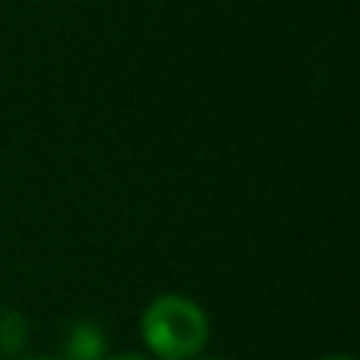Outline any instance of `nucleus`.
<instances>
[{
	"instance_id": "nucleus-1",
	"label": "nucleus",
	"mask_w": 360,
	"mask_h": 360,
	"mask_svg": "<svg viewBox=\"0 0 360 360\" xmlns=\"http://www.w3.org/2000/svg\"><path fill=\"white\" fill-rule=\"evenodd\" d=\"M143 338L158 360H193L209 342V319L196 300L162 294L143 313Z\"/></svg>"
},
{
	"instance_id": "nucleus-2",
	"label": "nucleus",
	"mask_w": 360,
	"mask_h": 360,
	"mask_svg": "<svg viewBox=\"0 0 360 360\" xmlns=\"http://www.w3.org/2000/svg\"><path fill=\"white\" fill-rule=\"evenodd\" d=\"M108 357V338L98 323L79 319L70 326V335L63 342V360H105Z\"/></svg>"
},
{
	"instance_id": "nucleus-3",
	"label": "nucleus",
	"mask_w": 360,
	"mask_h": 360,
	"mask_svg": "<svg viewBox=\"0 0 360 360\" xmlns=\"http://www.w3.org/2000/svg\"><path fill=\"white\" fill-rule=\"evenodd\" d=\"M25 342H29V323L19 310L13 307H0V357L16 360L22 357Z\"/></svg>"
},
{
	"instance_id": "nucleus-4",
	"label": "nucleus",
	"mask_w": 360,
	"mask_h": 360,
	"mask_svg": "<svg viewBox=\"0 0 360 360\" xmlns=\"http://www.w3.org/2000/svg\"><path fill=\"white\" fill-rule=\"evenodd\" d=\"M105 360H155V357H146V354H117V357H105Z\"/></svg>"
},
{
	"instance_id": "nucleus-5",
	"label": "nucleus",
	"mask_w": 360,
	"mask_h": 360,
	"mask_svg": "<svg viewBox=\"0 0 360 360\" xmlns=\"http://www.w3.org/2000/svg\"><path fill=\"white\" fill-rule=\"evenodd\" d=\"M22 360H63V357H54V354H32V357H22Z\"/></svg>"
},
{
	"instance_id": "nucleus-6",
	"label": "nucleus",
	"mask_w": 360,
	"mask_h": 360,
	"mask_svg": "<svg viewBox=\"0 0 360 360\" xmlns=\"http://www.w3.org/2000/svg\"><path fill=\"white\" fill-rule=\"evenodd\" d=\"M323 360H354V357H348V354H338V357H323Z\"/></svg>"
},
{
	"instance_id": "nucleus-7",
	"label": "nucleus",
	"mask_w": 360,
	"mask_h": 360,
	"mask_svg": "<svg viewBox=\"0 0 360 360\" xmlns=\"http://www.w3.org/2000/svg\"><path fill=\"white\" fill-rule=\"evenodd\" d=\"M199 360H221V357H199Z\"/></svg>"
}]
</instances>
